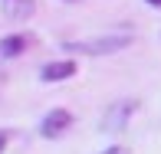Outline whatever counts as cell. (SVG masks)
<instances>
[{"mask_svg": "<svg viewBox=\"0 0 161 154\" xmlns=\"http://www.w3.org/2000/svg\"><path fill=\"white\" fill-rule=\"evenodd\" d=\"M3 148H7V135L0 131V151H3Z\"/></svg>", "mask_w": 161, "mask_h": 154, "instance_id": "7", "label": "cell"}, {"mask_svg": "<svg viewBox=\"0 0 161 154\" xmlns=\"http://www.w3.org/2000/svg\"><path fill=\"white\" fill-rule=\"evenodd\" d=\"M148 7H161V0H148Z\"/></svg>", "mask_w": 161, "mask_h": 154, "instance_id": "8", "label": "cell"}, {"mask_svg": "<svg viewBox=\"0 0 161 154\" xmlns=\"http://www.w3.org/2000/svg\"><path fill=\"white\" fill-rule=\"evenodd\" d=\"M138 108V98H119L108 105V112L102 115V131H108V135H115V131H125L128 118L135 115Z\"/></svg>", "mask_w": 161, "mask_h": 154, "instance_id": "2", "label": "cell"}, {"mask_svg": "<svg viewBox=\"0 0 161 154\" xmlns=\"http://www.w3.org/2000/svg\"><path fill=\"white\" fill-rule=\"evenodd\" d=\"M125 46H131V33H105V36H92V40L63 43L69 56H112Z\"/></svg>", "mask_w": 161, "mask_h": 154, "instance_id": "1", "label": "cell"}, {"mask_svg": "<svg viewBox=\"0 0 161 154\" xmlns=\"http://www.w3.org/2000/svg\"><path fill=\"white\" fill-rule=\"evenodd\" d=\"M102 154H128V148H125V144H112V148H105Z\"/></svg>", "mask_w": 161, "mask_h": 154, "instance_id": "6", "label": "cell"}, {"mask_svg": "<svg viewBox=\"0 0 161 154\" xmlns=\"http://www.w3.org/2000/svg\"><path fill=\"white\" fill-rule=\"evenodd\" d=\"M69 76H76V62L72 59H59V62H49L40 69L43 82H59V79H69Z\"/></svg>", "mask_w": 161, "mask_h": 154, "instance_id": "4", "label": "cell"}, {"mask_svg": "<svg viewBox=\"0 0 161 154\" xmlns=\"http://www.w3.org/2000/svg\"><path fill=\"white\" fill-rule=\"evenodd\" d=\"M23 53V36H7L3 43H0V56L3 59H13V56Z\"/></svg>", "mask_w": 161, "mask_h": 154, "instance_id": "5", "label": "cell"}, {"mask_svg": "<svg viewBox=\"0 0 161 154\" xmlns=\"http://www.w3.org/2000/svg\"><path fill=\"white\" fill-rule=\"evenodd\" d=\"M69 128H72V112H66V108H53V112H49L46 118L40 121V135L49 138V141L63 138Z\"/></svg>", "mask_w": 161, "mask_h": 154, "instance_id": "3", "label": "cell"}]
</instances>
